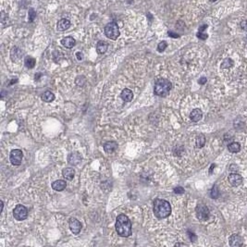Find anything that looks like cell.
I'll return each instance as SVG.
<instances>
[{
	"label": "cell",
	"instance_id": "obj_24",
	"mask_svg": "<svg viewBox=\"0 0 247 247\" xmlns=\"http://www.w3.org/2000/svg\"><path fill=\"white\" fill-rule=\"evenodd\" d=\"M233 66V60L231 58H225L221 63V69H230Z\"/></svg>",
	"mask_w": 247,
	"mask_h": 247
},
{
	"label": "cell",
	"instance_id": "obj_31",
	"mask_svg": "<svg viewBox=\"0 0 247 247\" xmlns=\"http://www.w3.org/2000/svg\"><path fill=\"white\" fill-rule=\"evenodd\" d=\"M174 193H178V194H181V193H184V189L182 188V187H176L175 189H174Z\"/></svg>",
	"mask_w": 247,
	"mask_h": 247
},
{
	"label": "cell",
	"instance_id": "obj_12",
	"mask_svg": "<svg viewBox=\"0 0 247 247\" xmlns=\"http://www.w3.org/2000/svg\"><path fill=\"white\" fill-rule=\"evenodd\" d=\"M203 117V113H202V110L199 109V108H195L193 109L191 114H190V119L192 121H194V122H197L199 121Z\"/></svg>",
	"mask_w": 247,
	"mask_h": 247
},
{
	"label": "cell",
	"instance_id": "obj_22",
	"mask_svg": "<svg viewBox=\"0 0 247 247\" xmlns=\"http://www.w3.org/2000/svg\"><path fill=\"white\" fill-rule=\"evenodd\" d=\"M42 99L44 102H52L55 99V95L53 93H51L50 91H46L44 94H43Z\"/></svg>",
	"mask_w": 247,
	"mask_h": 247
},
{
	"label": "cell",
	"instance_id": "obj_9",
	"mask_svg": "<svg viewBox=\"0 0 247 247\" xmlns=\"http://www.w3.org/2000/svg\"><path fill=\"white\" fill-rule=\"evenodd\" d=\"M228 180H229L231 185H232L234 187H237V186H240L243 183V177L241 176L240 174L232 173V174L229 175Z\"/></svg>",
	"mask_w": 247,
	"mask_h": 247
},
{
	"label": "cell",
	"instance_id": "obj_40",
	"mask_svg": "<svg viewBox=\"0 0 247 247\" xmlns=\"http://www.w3.org/2000/svg\"><path fill=\"white\" fill-rule=\"evenodd\" d=\"M3 207H4V204H3V202H1V211L3 210Z\"/></svg>",
	"mask_w": 247,
	"mask_h": 247
},
{
	"label": "cell",
	"instance_id": "obj_1",
	"mask_svg": "<svg viewBox=\"0 0 247 247\" xmlns=\"http://www.w3.org/2000/svg\"><path fill=\"white\" fill-rule=\"evenodd\" d=\"M115 226L116 231L120 237H129L132 235V222L126 215H119Z\"/></svg>",
	"mask_w": 247,
	"mask_h": 247
},
{
	"label": "cell",
	"instance_id": "obj_5",
	"mask_svg": "<svg viewBox=\"0 0 247 247\" xmlns=\"http://www.w3.org/2000/svg\"><path fill=\"white\" fill-rule=\"evenodd\" d=\"M13 216H14L15 219H17L19 221L24 220L28 217V210L24 206L18 205V206H16V207L13 210Z\"/></svg>",
	"mask_w": 247,
	"mask_h": 247
},
{
	"label": "cell",
	"instance_id": "obj_41",
	"mask_svg": "<svg viewBox=\"0 0 247 247\" xmlns=\"http://www.w3.org/2000/svg\"><path fill=\"white\" fill-rule=\"evenodd\" d=\"M211 2H215V1H217V0H210Z\"/></svg>",
	"mask_w": 247,
	"mask_h": 247
},
{
	"label": "cell",
	"instance_id": "obj_8",
	"mask_svg": "<svg viewBox=\"0 0 247 247\" xmlns=\"http://www.w3.org/2000/svg\"><path fill=\"white\" fill-rule=\"evenodd\" d=\"M69 225H70V229H71V231H72L73 234L77 235V234L80 233V231L82 230V223L77 218L71 217L70 219Z\"/></svg>",
	"mask_w": 247,
	"mask_h": 247
},
{
	"label": "cell",
	"instance_id": "obj_38",
	"mask_svg": "<svg viewBox=\"0 0 247 247\" xmlns=\"http://www.w3.org/2000/svg\"><path fill=\"white\" fill-rule=\"evenodd\" d=\"M207 24H204L203 26H201V27L199 28V32H202V33H203V32L205 31V29H207Z\"/></svg>",
	"mask_w": 247,
	"mask_h": 247
},
{
	"label": "cell",
	"instance_id": "obj_25",
	"mask_svg": "<svg viewBox=\"0 0 247 247\" xmlns=\"http://www.w3.org/2000/svg\"><path fill=\"white\" fill-rule=\"evenodd\" d=\"M206 143V138L203 134H199L197 137H196V146L198 148H201L205 145Z\"/></svg>",
	"mask_w": 247,
	"mask_h": 247
},
{
	"label": "cell",
	"instance_id": "obj_32",
	"mask_svg": "<svg viewBox=\"0 0 247 247\" xmlns=\"http://www.w3.org/2000/svg\"><path fill=\"white\" fill-rule=\"evenodd\" d=\"M240 26H241V28H242L244 31H247V20L243 21L240 23Z\"/></svg>",
	"mask_w": 247,
	"mask_h": 247
},
{
	"label": "cell",
	"instance_id": "obj_29",
	"mask_svg": "<svg viewBox=\"0 0 247 247\" xmlns=\"http://www.w3.org/2000/svg\"><path fill=\"white\" fill-rule=\"evenodd\" d=\"M7 21H8L7 14H6L4 11H1V22H2V24L4 25L6 22H7Z\"/></svg>",
	"mask_w": 247,
	"mask_h": 247
},
{
	"label": "cell",
	"instance_id": "obj_39",
	"mask_svg": "<svg viewBox=\"0 0 247 247\" xmlns=\"http://www.w3.org/2000/svg\"><path fill=\"white\" fill-rule=\"evenodd\" d=\"M214 168H215V164H213V165H212L211 168H210V170H209V172H210V173L212 172V170H213V169H214Z\"/></svg>",
	"mask_w": 247,
	"mask_h": 247
},
{
	"label": "cell",
	"instance_id": "obj_2",
	"mask_svg": "<svg viewBox=\"0 0 247 247\" xmlns=\"http://www.w3.org/2000/svg\"><path fill=\"white\" fill-rule=\"evenodd\" d=\"M154 213L155 216L159 219L168 217L171 213L170 204L166 200L156 199L154 204Z\"/></svg>",
	"mask_w": 247,
	"mask_h": 247
},
{
	"label": "cell",
	"instance_id": "obj_6",
	"mask_svg": "<svg viewBox=\"0 0 247 247\" xmlns=\"http://www.w3.org/2000/svg\"><path fill=\"white\" fill-rule=\"evenodd\" d=\"M22 157H23V154H22V151L20 149H14L10 152L9 159H10L11 164L14 166L21 165L22 161Z\"/></svg>",
	"mask_w": 247,
	"mask_h": 247
},
{
	"label": "cell",
	"instance_id": "obj_27",
	"mask_svg": "<svg viewBox=\"0 0 247 247\" xmlns=\"http://www.w3.org/2000/svg\"><path fill=\"white\" fill-rule=\"evenodd\" d=\"M167 46H168L167 42H166V41H162V42H160V43L158 44V45H157V50H158L159 52H163V51L167 48Z\"/></svg>",
	"mask_w": 247,
	"mask_h": 247
},
{
	"label": "cell",
	"instance_id": "obj_7",
	"mask_svg": "<svg viewBox=\"0 0 247 247\" xmlns=\"http://www.w3.org/2000/svg\"><path fill=\"white\" fill-rule=\"evenodd\" d=\"M196 216L200 220H207L210 217V213L206 206L200 205L196 207Z\"/></svg>",
	"mask_w": 247,
	"mask_h": 247
},
{
	"label": "cell",
	"instance_id": "obj_26",
	"mask_svg": "<svg viewBox=\"0 0 247 247\" xmlns=\"http://www.w3.org/2000/svg\"><path fill=\"white\" fill-rule=\"evenodd\" d=\"M218 195H219L218 189H217V187L214 186V187H213V188L211 189V191H210V196H211L212 198L216 199V198H217V197H218Z\"/></svg>",
	"mask_w": 247,
	"mask_h": 247
},
{
	"label": "cell",
	"instance_id": "obj_17",
	"mask_svg": "<svg viewBox=\"0 0 247 247\" xmlns=\"http://www.w3.org/2000/svg\"><path fill=\"white\" fill-rule=\"evenodd\" d=\"M75 43L76 42L74 40V38L71 37V36L65 37V38H63L61 40V44H63V46H65L66 48H69V49H71V48H72L75 45Z\"/></svg>",
	"mask_w": 247,
	"mask_h": 247
},
{
	"label": "cell",
	"instance_id": "obj_16",
	"mask_svg": "<svg viewBox=\"0 0 247 247\" xmlns=\"http://www.w3.org/2000/svg\"><path fill=\"white\" fill-rule=\"evenodd\" d=\"M67 186V182L65 180H62V179H58L56 181H54L52 183V188L55 190V191H63Z\"/></svg>",
	"mask_w": 247,
	"mask_h": 247
},
{
	"label": "cell",
	"instance_id": "obj_11",
	"mask_svg": "<svg viewBox=\"0 0 247 247\" xmlns=\"http://www.w3.org/2000/svg\"><path fill=\"white\" fill-rule=\"evenodd\" d=\"M21 56H22V51H21L19 47L15 46V47H13V48L11 49V52H10V58H11L12 61H14V62L19 61V60L21 58Z\"/></svg>",
	"mask_w": 247,
	"mask_h": 247
},
{
	"label": "cell",
	"instance_id": "obj_18",
	"mask_svg": "<svg viewBox=\"0 0 247 247\" xmlns=\"http://www.w3.org/2000/svg\"><path fill=\"white\" fill-rule=\"evenodd\" d=\"M62 174L63 177L68 179V180H72L74 175H75V170L72 169V168H65L63 170H62Z\"/></svg>",
	"mask_w": 247,
	"mask_h": 247
},
{
	"label": "cell",
	"instance_id": "obj_36",
	"mask_svg": "<svg viewBox=\"0 0 247 247\" xmlns=\"http://www.w3.org/2000/svg\"><path fill=\"white\" fill-rule=\"evenodd\" d=\"M168 34H169V35L171 36V37H173V38H179V35H177V34L173 33V32H169Z\"/></svg>",
	"mask_w": 247,
	"mask_h": 247
},
{
	"label": "cell",
	"instance_id": "obj_35",
	"mask_svg": "<svg viewBox=\"0 0 247 247\" xmlns=\"http://www.w3.org/2000/svg\"><path fill=\"white\" fill-rule=\"evenodd\" d=\"M198 82H199L200 84H205V83L207 82V78H206V77H202V78L198 81Z\"/></svg>",
	"mask_w": 247,
	"mask_h": 247
},
{
	"label": "cell",
	"instance_id": "obj_33",
	"mask_svg": "<svg viewBox=\"0 0 247 247\" xmlns=\"http://www.w3.org/2000/svg\"><path fill=\"white\" fill-rule=\"evenodd\" d=\"M188 234H189V236H190V239H191V241H192V242H194V241L196 240V235H195L194 233H193L192 231H188Z\"/></svg>",
	"mask_w": 247,
	"mask_h": 247
},
{
	"label": "cell",
	"instance_id": "obj_37",
	"mask_svg": "<svg viewBox=\"0 0 247 247\" xmlns=\"http://www.w3.org/2000/svg\"><path fill=\"white\" fill-rule=\"evenodd\" d=\"M76 57H77V58H78L79 60H82V54L81 52H77V53H76Z\"/></svg>",
	"mask_w": 247,
	"mask_h": 247
},
{
	"label": "cell",
	"instance_id": "obj_34",
	"mask_svg": "<svg viewBox=\"0 0 247 247\" xmlns=\"http://www.w3.org/2000/svg\"><path fill=\"white\" fill-rule=\"evenodd\" d=\"M229 170H231V171H237L238 170V168H237V166L236 165H231L230 166V168H229Z\"/></svg>",
	"mask_w": 247,
	"mask_h": 247
},
{
	"label": "cell",
	"instance_id": "obj_21",
	"mask_svg": "<svg viewBox=\"0 0 247 247\" xmlns=\"http://www.w3.org/2000/svg\"><path fill=\"white\" fill-rule=\"evenodd\" d=\"M228 149L231 153H238L240 151V149H241V145H240L239 142H230L228 144Z\"/></svg>",
	"mask_w": 247,
	"mask_h": 247
},
{
	"label": "cell",
	"instance_id": "obj_4",
	"mask_svg": "<svg viewBox=\"0 0 247 247\" xmlns=\"http://www.w3.org/2000/svg\"><path fill=\"white\" fill-rule=\"evenodd\" d=\"M105 35L111 40H117L119 36V28L116 22H109L105 27Z\"/></svg>",
	"mask_w": 247,
	"mask_h": 247
},
{
	"label": "cell",
	"instance_id": "obj_20",
	"mask_svg": "<svg viewBox=\"0 0 247 247\" xmlns=\"http://www.w3.org/2000/svg\"><path fill=\"white\" fill-rule=\"evenodd\" d=\"M107 47H108L107 43L104 42V41H99L96 44V51L98 54H104L106 52Z\"/></svg>",
	"mask_w": 247,
	"mask_h": 247
},
{
	"label": "cell",
	"instance_id": "obj_13",
	"mask_svg": "<svg viewBox=\"0 0 247 247\" xmlns=\"http://www.w3.org/2000/svg\"><path fill=\"white\" fill-rule=\"evenodd\" d=\"M68 161L71 165H78L81 161H82V156L79 153H72L68 157Z\"/></svg>",
	"mask_w": 247,
	"mask_h": 247
},
{
	"label": "cell",
	"instance_id": "obj_10",
	"mask_svg": "<svg viewBox=\"0 0 247 247\" xmlns=\"http://www.w3.org/2000/svg\"><path fill=\"white\" fill-rule=\"evenodd\" d=\"M243 245H244V240H243V238L240 235L233 234V235L231 236V238H230V245L237 247L242 246Z\"/></svg>",
	"mask_w": 247,
	"mask_h": 247
},
{
	"label": "cell",
	"instance_id": "obj_23",
	"mask_svg": "<svg viewBox=\"0 0 247 247\" xmlns=\"http://www.w3.org/2000/svg\"><path fill=\"white\" fill-rule=\"evenodd\" d=\"M35 59L32 57H26L24 60V64L28 69H33L35 66Z\"/></svg>",
	"mask_w": 247,
	"mask_h": 247
},
{
	"label": "cell",
	"instance_id": "obj_14",
	"mask_svg": "<svg viewBox=\"0 0 247 247\" xmlns=\"http://www.w3.org/2000/svg\"><path fill=\"white\" fill-rule=\"evenodd\" d=\"M57 27H58V31H61V32L66 31V30H68L71 27V21L69 20H67V19H62V20H60L58 22Z\"/></svg>",
	"mask_w": 247,
	"mask_h": 247
},
{
	"label": "cell",
	"instance_id": "obj_30",
	"mask_svg": "<svg viewBox=\"0 0 247 247\" xmlns=\"http://www.w3.org/2000/svg\"><path fill=\"white\" fill-rule=\"evenodd\" d=\"M197 37H198V38H200V39H202V40H206V39L208 37V35H207V34H204V33H202V32H198V34H197Z\"/></svg>",
	"mask_w": 247,
	"mask_h": 247
},
{
	"label": "cell",
	"instance_id": "obj_3",
	"mask_svg": "<svg viewBox=\"0 0 247 247\" xmlns=\"http://www.w3.org/2000/svg\"><path fill=\"white\" fill-rule=\"evenodd\" d=\"M172 84L171 82L167 79H159L156 82L154 92L156 96H166L170 91L171 90Z\"/></svg>",
	"mask_w": 247,
	"mask_h": 247
},
{
	"label": "cell",
	"instance_id": "obj_19",
	"mask_svg": "<svg viewBox=\"0 0 247 247\" xmlns=\"http://www.w3.org/2000/svg\"><path fill=\"white\" fill-rule=\"evenodd\" d=\"M118 148V144L115 142H107L104 144V150L106 153H112L116 151Z\"/></svg>",
	"mask_w": 247,
	"mask_h": 247
},
{
	"label": "cell",
	"instance_id": "obj_28",
	"mask_svg": "<svg viewBox=\"0 0 247 247\" xmlns=\"http://www.w3.org/2000/svg\"><path fill=\"white\" fill-rule=\"evenodd\" d=\"M36 18V12L34 8H30L29 9V20L30 21H34L35 19Z\"/></svg>",
	"mask_w": 247,
	"mask_h": 247
},
{
	"label": "cell",
	"instance_id": "obj_15",
	"mask_svg": "<svg viewBox=\"0 0 247 247\" xmlns=\"http://www.w3.org/2000/svg\"><path fill=\"white\" fill-rule=\"evenodd\" d=\"M120 97L122 100L126 101V102H131L133 99V93L132 92V90L130 89H124L122 92H121V95H120Z\"/></svg>",
	"mask_w": 247,
	"mask_h": 247
}]
</instances>
